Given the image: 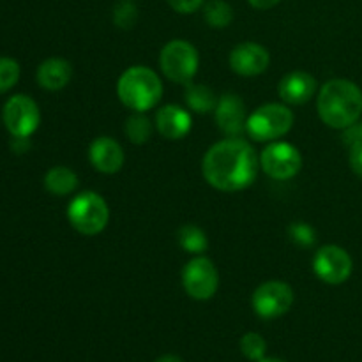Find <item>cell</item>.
Instances as JSON below:
<instances>
[{
	"label": "cell",
	"mask_w": 362,
	"mask_h": 362,
	"mask_svg": "<svg viewBox=\"0 0 362 362\" xmlns=\"http://www.w3.org/2000/svg\"><path fill=\"white\" fill-rule=\"evenodd\" d=\"M258 163L257 152L246 140L230 136L209 148L202 161V172L212 187L233 193L255 182Z\"/></svg>",
	"instance_id": "obj_1"
},
{
	"label": "cell",
	"mask_w": 362,
	"mask_h": 362,
	"mask_svg": "<svg viewBox=\"0 0 362 362\" xmlns=\"http://www.w3.org/2000/svg\"><path fill=\"white\" fill-rule=\"evenodd\" d=\"M322 122L332 129H346L362 115V90L345 78L329 80L320 88L317 101Z\"/></svg>",
	"instance_id": "obj_2"
},
{
	"label": "cell",
	"mask_w": 362,
	"mask_h": 362,
	"mask_svg": "<svg viewBox=\"0 0 362 362\" xmlns=\"http://www.w3.org/2000/svg\"><path fill=\"white\" fill-rule=\"evenodd\" d=\"M117 95L129 110L144 113L154 108L163 95V83L158 74L147 66H133L120 74Z\"/></svg>",
	"instance_id": "obj_3"
},
{
	"label": "cell",
	"mask_w": 362,
	"mask_h": 362,
	"mask_svg": "<svg viewBox=\"0 0 362 362\" xmlns=\"http://www.w3.org/2000/svg\"><path fill=\"white\" fill-rule=\"evenodd\" d=\"M67 219L81 235H98L110 221L108 204L101 194L94 191H83L71 200L67 207Z\"/></svg>",
	"instance_id": "obj_4"
},
{
	"label": "cell",
	"mask_w": 362,
	"mask_h": 362,
	"mask_svg": "<svg viewBox=\"0 0 362 362\" xmlns=\"http://www.w3.org/2000/svg\"><path fill=\"white\" fill-rule=\"evenodd\" d=\"M293 126V113L288 106L269 103L255 110L246 122V131L255 141H276Z\"/></svg>",
	"instance_id": "obj_5"
},
{
	"label": "cell",
	"mask_w": 362,
	"mask_h": 362,
	"mask_svg": "<svg viewBox=\"0 0 362 362\" xmlns=\"http://www.w3.org/2000/svg\"><path fill=\"white\" fill-rule=\"evenodd\" d=\"M198 49L184 39H173L159 55V66L163 74L173 83H189L198 71Z\"/></svg>",
	"instance_id": "obj_6"
},
{
	"label": "cell",
	"mask_w": 362,
	"mask_h": 362,
	"mask_svg": "<svg viewBox=\"0 0 362 362\" xmlns=\"http://www.w3.org/2000/svg\"><path fill=\"white\" fill-rule=\"evenodd\" d=\"M251 304L258 317L272 320V318L285 315L292 308L293 290L285 281H276V279L265 281L255 290Z\"/></svg>",
	"instance_id": "obj_7"
},
{
	"label": "cell",
	"mask_w": 362,
	"mask_h": 362,
	"mask_svg": "<svg viewBox=\"0 0 362 362\" xmlns=\"http://www.w3.org/2000/svg\"><path fill=\"white\" fill-rule=\"evenodd\" d=\"M260 166L271 179L288 180L299 173L303 158L292 144L272 141L262 151Z\"/></svg>",
	"instance_id": "obj_8"
},
{
	"label": "cell",
	"mask_w": 362,
	"mask_h": 362,
	"mask_svg": "<svg viewBox=\"0 0 362 362\" xmlns=\"http://www.w3.org/2000/svg\"><path fill=\"white\" fill-rule=\"evenodd\" d=\"M2 117L7 131L16 138H28L41 122L37 103L23 94L7 99Z\"/></svg>",
	"instance_id": "obj_9"
},
{
	"label": "cell",
	"mask_w": 362,
	"mask_h": 362,
	"mask_svg": "<svg viewBox=\"0 0 362 362\" xmlns=\"http://www.w3.org/2000/svg\"><path fill=\"white\" fill-rule=\"evenodd\" d=\"M182 286L191 299L209 300L219 286V274L212 260L197 257L187 262L182 271Z\"/></svg>",
	"instance_id": "obj_10"
},
{
	"label": "cell",
	"mask_w": 362,
	"mask_h": 362,
	"mask_svg": "<svg viewBox=\"0 0 362 362\" xmlns=\"http://www.w3.org/2000/svg\"><path fill=\"white\" fill-rule=\"evenodd\" d=\"M354 269L352 257L343 247L329 244L320 247L313 258V271L327 285H341L350 278Z\"/></svg>",
	"instance_id": "obj_11"
},
{
	"label": "cell",
	"mask_w": 362,
	"mask_h": 362,
	"mask_svg": "<svg viewBox=\"0 0 362 362\" xmlns=\"http://www.w3.org/2000/svg\"><path fill=\"white\" fill-rule=\"evenodd\" d=\"M269 62V52L258 42H240L230 53V67L240 76H258L267 71Z\"/></svg>",
	"instance_id": "obj_12"
},
{
	"label": "cell",
	"mask_w": 362,
	"mask_h": 362,
	"mask_svg": "<svg viewBox=\"0 0 362 362\" xmlns=\"http://www.w3.org/2000/svg\"><path fill=\"white\" fill-rule=\"evenodd\" d=\"M216 124L223 133L228 136H239L246 131V106L244 101L235 94L223 95L216 106Z\"/></svg>",
	"instance_id": "obj_13"
},
{
	"label": "cell",
	"mask_w": 362,
	"mask_h": 362,
	"mask_svg": "<svg viewBox=\"0 0 362 362\" xmlns=\"http://www.w3.org/2000/svg\"><path fill=\"white\" fill-rule=\"evenodd\" d=\"M92 166L101 173H117L124 166V151L117 140L110 136L95 138L88 148Z\"/></svg>",
	"instance_id": "obj_14"
},
{
	"label": "cell",
	"mask_w": 362,
	"mask_h": 362,
	"mask_svg": "<svg viewBox=\"0 0 362 362\" xmlns=\"http://www.w3.org/2000/svg\"><path fill=\"white\" fill-rule=\"evenodd\" d=\"M317 92V80L310 73L293 71L286 74L278 85V94L286 105H304Z\"/></svg>",
	"instance_id": "obj_15"
},
{
	"label": "cell",
	"mask_w": 362,
	"mask_h": 362,
	"mask_svg": "<svg viewBox=\"0 0 362 362\" xmlns=\"http://www.w3.org/2000/svg\"><path fill=\"white\" fill-rule=\"evenodd\" d=\"M191 115L179 105H166L156 113V127L166 140H180L191 131Z\"/></svg>",
	"instance_id": "obj_16"
},
{
	"label": "cell",
	"mask_w": 362,
	"mask_h": 362,
	"mask_svg": "<svg viewBox=\"0 0 362 362\" xmlns=\"http://www.w3.org/2000/svg\"><path fill=\"white\" fill-rule=\"evenodd\" d=\"M71 64L64 59H48L37 67V83L46 90H60L71 81Z\"/></svg>",
	"instance_id": "obj_17"
},
{
	"label": "cell",
	"mask_w": 362,
	"mask_h": 362,
	"mask_svg": "<svg viewBox=\"0 0 362 362\" xmlns=\"http://www.w3.org/2000/svg\"><path fill=\"white\" fill-rule=\"evenodd\" d=\"M45 187L55 197H66L76 191L78 175L67 166H53L45 177Z\"/></svg>",
	"instance_id": "obj_18"
},
{
	"label": "cell",
	"mask_w": 362,
	"mask_h": 362,
	"mask_svg": "<svg viewBox=\"0 0 362 362\" xmlns=\"http://www.w3.org/2000/svg\"><path fill=\"white\" fill-rule=\"evenodd\" d=\"M186 103L193 112L197 113H209L216 110L218 103H216L214 92L205 85L197 83H187L186 88Z\"/></svg>",
	"instance_id": "obj_19"
},
{
	"label": "cell",
	"mask_w": 362,
	"mask_h": 362,
	"mask_svg": "<svg viewBox=\"0 0 362 362\" xmlns=\"http://www.w3.org/2000/svg\"><path fill=\"white\" fill-rule=\"evenodd\" d=\"M204 18L209 27L225 28L233 21V9L225 0H209L204 7Z\"/></svg>",
	"instance_id": "obj_20"
},
{
	"label": "cell",
	"mask_w": 362,
	"mask_h": 362,
	"mask_svg": "<svg viewBox=\"0 0 362 362\" xmlns=\"http://www.w3.org/2000/svg\"><path fill=\"white\" fill-rule=\"evenodd\" d=\"M179 243L187 253L193 255L204 253L209 247V240L205 232L194 225H184L182 228L179 230Z\"/></svg>",
	"instance_id": "obj_21"
},
{
	"label": "cell",
	"mask_w": 362,
	"mask_h": 362,
	"mask_svg": "<svg viewBox=\"0 0 362 362\" xmlns=\"http://www.w3.org/2000/svg\"><path fill=\"white\" fill-rule=\"evenodd\" d=\"M124 131H126L127 138H129L131 144L141 145L145 141H148L152 134V122L148 117H145L144 113H134L127 119L126 126H124Z\"/></svg>",
	"instance_id": "obj_22"
},
{
	"label": "cell",
	"mask_w": 362,
	"mask_h": 362,
	"mask_svg": "<svg viewBox=\"0 0 362 362\" xmlns=\"http://www.w3.org/2000/svg\"><path fill=\"white\" fill-rule=\"evenodd\" d=\"M265 350H267V343L257 332H247L240 339V352L246 359L262 361L265 357Z\"/></svg>",
	"instance_id": "obj_23"
},
{
	"label": "cell",
	"mask_w": 362,
	"mask_h": 362,
	"mask_svg": "<svg viewBox=\"0 0 362 362\" xmlns=\"http://www.w3.org/2000/svg\"><path fill=\"white\" fill-rule=\"evenodd\" d=\"M20 80V66L9 57H0V94L7 92Z\"/></svg>",
	"instance_id": "obj_24"
},
{
	"label": "cell",
	"mask_w": 362,
	"mask_h": 362,
	"mask_svg": "<svg viewBox=\"0 0 362 362\" xmlns=\"http://www.w3.org/2000/svg\"><path fill=\"white\" fill-rule=\"evenodd\" d=\"M288 235L300 247H311L317 243V232H315L313 226H310L304 221L292 223L288 226Z\"/></svg>",
	"instance_id": "obj_25"
},
{
	"label": "cell",
	"mask_w": 362,
	"mask_h": 362,
	"mask_svg": "<svg viewBox=\"0 0 362 362\" xmlns=\"http://www.w3.org/2000/svg\"><path fill=\"white\" fill-rule=\"evenodd\" d=\"M138 20V9L133 2L124 0L119 2L113 9V21L119 28H131Z\"/></svg>",
	"instance_id": "obj_26"
},
{
	"label": "cell",
	"mask_w": 362,
	"mask_h": 362,
	"mask_svg": "<svg viewBox=\"0 0 362 362\" xmlns=\"http://www.w3.org/2000/svg\"><path fill=\"white\" fill-rule=\"evenodd\" d=\"M166 2H168V6L172 7L173 11H177V13L191 14L197 9H200L202 4H204L205 0H166Z\"/></svg>",
	"instance_id": "obj_27"
},
{
	"label": "cell",
	"mask_w": 362,
	"mask_h": 362,
	"mask_svg": "<svg viewBox=\"0 0 362 362\" xmlns=\"http://www.w3.org/2000/svg\"><path fill=\"white\" fill-rule=\"evenodd\" d=\"M350 168L356 175L362 177V138L350 145Z\"/></svg>",
	"instance_id": "obj_28"
},
{
	"label": "cell",
	"mask_w": 362,
	"mask_h": 362,
	"mask_svg": "<svg viewBox=\"0 0 362 362\" xmlns=\"http://www.w3.org/2000/svg\"><path fill=\"white\" fill-rule=\"evenodd\" d=\"M247 2H250V6L255 7V9L267 11V9H272L274 6H278L281 0H247Z\"/></svg>",
	"instance_id": "obj_29"
},
{
	"label": "cell",
	"mask_w": 362,
	"mask_h": 362,
	"mask_svg": "<svg viewBox=\"0 0 362 362\" xmlns=\"http://www.w3.org/2000/svg\"><path fill=\"white\" fill-rule=\"evenodd\" d=\"M156 362H182V359L177 356H172V354H168V356H161Z\"/></svg>",
	"instance_id": "obj_30"
},
{
	"label": "cell",
	"mask_w": 362,
	"mask_h": 362,
	"mask_svg": "<svg viewBox=\"0 0 362 362\" xmlns=\"http://www.w3.org/2000/svg\"><path fill=\"white\" fill-rule=\"evenodd\" d=\"M258 362H285V361H281V359H262V361H258Z\"/></svg>",
	"instance_id": "obj_31"
},
{
	"label": "cell",
	"mask_w": 362,
	"mask_h": 362,
	"mask_svg": "<svg viewBox=\"0 0 362 362\" xmlns=\"http://www.w3.org/2000/svg\"><path fill=\"white\" fill-rule=\"evenodd\" d=\"M359 127H361V134H362V122L359 124Z\"/></svg>",
	"instance_id": "obj_32"
}]
</instances>
